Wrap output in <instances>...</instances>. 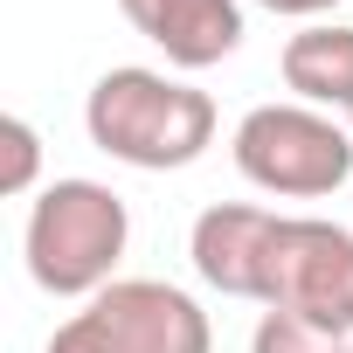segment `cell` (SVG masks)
<instances>
[{"instance_id": "obj_6", "label": "cell", "mask_w": 353, "mask_h": 353, "mask_svg": "<svg viewBox=\"0 0 353 353\" xmlns=\"http://www.w3.org/2000/svg\"><path fill=\"white\" fill-rule=\"evenodd\" d=\"M118 14L166 49L173 70H215L243 49V0H118Z\"/></svg>"}, {"instance_id": "obj_2", "label": "cell", "mask_w": 353, "mask_h": 353, "mask_svg": "<svg viewBox=\"0 0 353 353\" xmlns=\"http://www.w3.org/2000/svg\"><path fill=\"white\" fill-rule=\"evenodd\" d=\"M132 243V215L104 181H49L28 208V277L49 298H97L104 284H118V256Z\"/></svg>"}, {"instance_id": "obj_5", "label": "cell", "mask_w": 353, "mask_h": 353, "mask_svg": "<svg viewBox=\"0 0 353 353\" xmlns=\"http://www.w3.org/2000/svg\"><path fill=\"white\" fill-rule=\"evenodd\" d=\"M90 312L104 319V332L118 339V353H215L208 312L159 277H118L90 298Z\"/></svg>"}, {"instance_id": "obj_10", "label": "cell", "mask_w": 353, "mask_h": 353, "mask_svg": "<svg viewBox=\"0 0 353 353\" xmlns=\"http://www.w3.org/2000/svg\"><path fill=\"white\" fill-rule=\"evenodd\" d=\"M0 139H8V173H0V194H28L35 173H42V139L28 118H8L0 125Z\"/></svg>"}, {"instance_id": "obj_1", "label": "cell", "mask_w": 353, "mask_h": 353, "mask_svg": "<svg viewBox=\"0 0 353 353\" xmlns=\"http://www.w3.org/2000/svg\"><path fill=\"white\" fill-rule=\"evenodd\" d=\"M83 125L90 145L139 166V173H173V166H194L215 145V97L166 77V70H104L83 97Z\"/></svg>"}, {"instance_id": "obj_13", "label": "cell", "mask_w": 353, "mask_h": 353, "mask_svg": "<svg viewBox=\"0 0 353 353\" xmlns=\"http://www.w3.org/2000/svg\"><path fill=\"white\" fill-rule=\"evenodd\" d=\"M346 118H353V111H346Z\"/></svg>"}, {"instance_id": "obj_12", "label": "cell", "mask_w": 353, "mask_h": 353, "mask_svg": "<svg viewBox=\"0 0 353 353\" xmlns=\"http://www.w3.org/2000/svg\"><path fill=\"white\" fill-rule=\"evenodd\" d=\"M256 8H270V14H298V21H312V14H325L332 0H256Z\"/></svg>"}, {"instance_id": "obj_7", "label": "cell", "mask_w": 353, "mask_h": 353, "mask_svg": "<svg viewBox=\"0 0 353 353\" xmlns=\"http://www.w3.org/2000/svg\"><path fill=\"white\" fill-rule=\"evenodd\" d=\"M270 229H277V215L256 208V201H215V208H201L194 236H188V256H194L201 284H215L222 298H256Z\"/></svg>"}, {"instance_id": "obj_3", "label": "cell", "mask_w": 353, "mask_h": 353, "mask_svg": "<svg viewBox=\"0 0 353 353\" xmlns=\"http://www.w3.org/2000/svg\"><path fill=\"white\" fill-rule=\"evenodd\" d=\"M236 173L284 201L339 194L353 181V132L312 104H256L236 125Z\"/></svg>"}, {"instance_id": "obj_8", "label": "cell", "mask_w": 353, "mask_h": 353, "mask_svg": "<svg viewBox=\"0 0 353 353\" xmlns=\"http://www.w3.org/2000/svg\"><path fill=\"white\" fill-rule=\"evenodd\" d=\"M284 83L312 111H353V28L312 21L305 35L284 42Z\"/></svg>"}, {"instance_id": "obj_11", "label": "cell", "mask_w": 353, "mask_h": 353, "mask_svg": "<svg viewBox=\"0 0 353 353\" xmlns=\"http://www.w3.org/2000/svg\"><path fill=\"white\" fill-rule=\"evenodd\" d=\"M42 353H118V339H111V332H104V319L83 305L77 319H63V325L49 332V346H42Z\"/></svg>"}, {"instance_id": "obj_4", "label": "cell", "mask_w": 353, "mask_h": 353, "mask_svg": "<svg viewBox=\"0 0 353 353\" xmlns=\"http://www.w3.org/2000/svg\"><path fill=\"white\" fill-rule=\"evenodd\" d=\"M263 312H298L325 332H353V229L319 215H277L263 243Z\"/></svg>"}, {"instance_id": "obj_9", "label": "cell", "mask_w": 353, "mask_h": 353, "mask_svg": "<svg viewBox=\"0 0 353 353\" xmlns=\"http://www.w3.org/2000/svg\"><path fill=\"white\" fill-rule=\"evenodd\" d=\"M250 353H353L339 332L298 319V312H263L256 332H250Z\"/></svg>"}]
</instances>
